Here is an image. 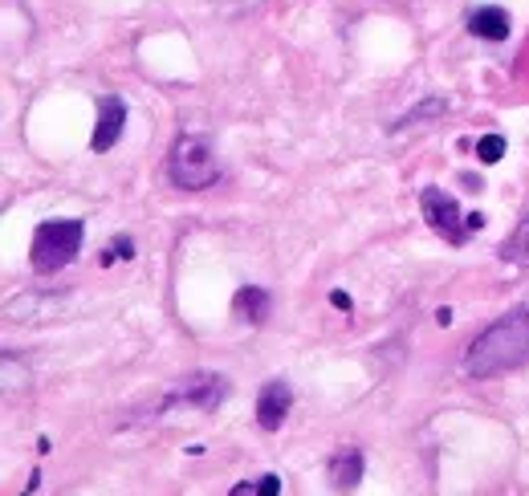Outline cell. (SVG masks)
<instances>
[{"mask_svg":"<svg viewBox=\"0 0 529 496\" xmlns=\"http://www.w3.org/2000/svg\"><path fill=\"white\" fill-rule=\"evenodd\" d=\"M529 358V309L517 305L501 314L485 334H477L464 350V375L468 379H493L521 366Z\"/></svg>","mask_w":529,"mask_h":496,"instance_id":"cell-1","label":"cell"},{"mask_svg":"<svg viewBox=\"0 0 529 496\" xmlns=\"http://www.w3.org/2000/svg\"><path fill=\"white\" fill-rule=\"evenodd\" d=\"M167 175L175 188L184 192H204L220 179V159H216V147L204 139V135H180L167 155Z\"/></svg>","mask_w":529,"mask_h":496,"instance_id":"cell-2","label":"cell"},{"mask_svg":"<svg viewBox=\"0 0 529 496\" xmlns=\"http://www.w3.org/2000/svg\"><path fill=\"white\" fill-rule=\"evenodd\" d=\"M82 236H86V224L82 220H45V224H37V232H33V253H29L33 269L41 277L62 273L82 253Z\"/></svg>","mask_w":529,"mask_h":496,"instance_id":"cell-3","label":"cell"},{"mask_svg":"<svg viewBox=\"0 0 529 496\" xmlns=\"http://www.w3.org/2000/svg\"><path fill=\"white\" fill-rule=\"evenodd\" d=\"M224 395H228V379H224V375H208V370H196V375L180 379V383H175V387L167 391L163 411H167V407H200V411H216V407L224 403Z\"/></svg>","mask_w":529,"mask_h":496,"instance_id":"cell-4","label":"cell"},{"mask_svg":"<svg viewBox=\"0 0 529 496\" xmlns=\"http://www.w3.org/2000/svg\"><path fill=\"white\" fill-rule=\"evenodd\" d=\"M420 208H424V220L432 224V232H440L448 244H464L468 224H464V216H460L456 196H448L444 188H424V192H420Z\"/></svg>","mask_w":529,"mask_h":496,"instance_id":"cell-5","label":"cell"},{"mask_svg":"<svg viewBox=\"0 0 529 496\" xmlns=\"http://www.w3.org/2000/svg\"><path fill=\"white\" fill-rule=\"evenodd\" d=\"M123 131H127V102L119 94H102L98 98V131H94L90 147L102 155V151H110L114 143L123 139Z\"/></svg>","mask_w":529,"mask_h":496,"instance_id":"cell-6","label":"cell"},{"mask_svg":"<svg viewBox=\"0 0 529 496\" xmlns=\"http://www.w3.org/2000/svg\"><path fill=\"white\" fill-rule=\"evenodd\" d=\"M289 407H293L289 383H285V379H269V383L261 387V395H257V423H261V431H277V427L285 423Z\"/></svg>","mask_w":529,"mask_h":496,"instance_id":"cell-7","label":"cell"},{"mask_svg":"<svg viewBox=\"0 0 529 496\" xmlns=\"http://www.w3.org/2000/svg\"><path fill=\"white\" fill-rule=\"evenodd\" d=\"M232 309H237V318H241V322H249V326H265L269 309H273V297H269V289H261V285H241L237 297H232Z\"/></svg>","mask_w":529,"mask_h":496,"instance_id":"cell-8","label":"cell"},{"mask_svg":"<svg viewBox=\"0 0 529 496\" xmlns=\"http://www.w3.org/2000/svg\"><path fill=\"white\" fill-rule=\"evenodd\" d=\"M468 29H473V37L481 41H505L509 37V13L501 5H481L468 13Z\"/></svg>","mask_w":529,"mask_h":496,"instance_id":"cell-9","label":"cell"},{"mask_svg":"<svg viewBox=\"0 0 529 496\" xmlns=\"http://www.w3.org/2000/svg\"><path fill=\"white\" fill-rule=\"evenodd\" d=\"M330 480H334V488H355L363 480V452L359 448H342L330 460Z\"/></svg>","mask_w":529,"mask_h":496,"instance_id":"cell-10","label":"cell"},{"mask_svg":"<svg viewBox=\"0 0 529 496\" xmlns=\"http://www.w3.org/2000/svg\"><path fill=\"white\" fill-rule=\"evenodd\" d=\"M501 257L505 261H513V265H521V269H529V216L505 236V244H501Z\"/></svg>","mask_w":529,"mask_h":496,"instance_id":"cell-11","label":"cell"},{"mask_svg":"<svg viewBox=\"0 0 529 496\" xmlns=\"http://www.w3.org/2000/svg\"><path fill=\"white\" fill-rule=\"evenodd\" d=\"M281 492V476H257L249 484H237L232 496H277Z\"/></svg>","mask_w":529,"mask_h":496,"instance_id":"cell-12","label":"cell"},{"mask_svg":"<svg viewBox=\"0 0 529 496\" xmlns=\"http://www.w3.org/2000/svg\"><path fill=\"white\" fill-rule=\"evenodd\" d=\"M501 155H505V139H501V135H485V139L477 143V159H481V163H497Z\"/></svg>","mask_w":529,"mask_h":496,"instance_id":"cell-13","label":"cell"},{"mask_svg":"<svg viewBox=\"0 0 529 496\" xmlns=\"http://www.w3.org/2000/svg\"><path fill=\"white\" fill-rule=\"evenodd\" d=\"M444 110H448V102H440V98H428L420 110L403 114V118H399V127H411V122H420V118H428V114H444Z\"/></svg>","mask_w":529,"mask_h":496,"instance_id":"cell-14","label":"cell"},{"mask_svg":"<svg viewBox=\"0 0 529 496\" xmlns=\"http://www.w3.org/2000/svg\"><path fill=\"white\" fill-rule=\"evenodd\" d=\"M114 257H123V261H131V257H135V253H131V240H127V236H123V240H114V244L106 248V257H102V261H114Z\"/></svg>","mask_w":529,"mask_h":496,"instance_id":"cell-15","label":"cell"},{"mask_svg":"<svg viewBox=\"0 0 529 496\" xmlns=\"http://www.w3.org/2000/svg\"><path fill=\"white\" fill-rule=\"evenodd\" d=\"M464 224H468V232H481V228H485V216L473 212V216H464Z\"/></svg>","mask_w":529,"mask_h":496,"instance_id":"cell-16","label":"cell"},{"mask_svg":"<svg viewBox=\"0 0 529 496\" xmlns=\"http://www.w3.org/2000/svg\"><path fill=\"white\" fill-rule=\"evenodd\" d=\"M330 301H334V305H338V309H346V314H350V297H346V293H342V289H338V293H330Z\"/></svg>","mask_w":529,"mask_h":496,"instance_id":"cell-17","label":"cell"}]
</instances>
